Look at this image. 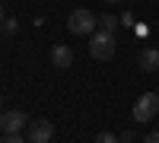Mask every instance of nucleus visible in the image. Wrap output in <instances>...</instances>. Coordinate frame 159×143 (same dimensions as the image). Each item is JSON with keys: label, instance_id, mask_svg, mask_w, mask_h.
<instances>
[{"label": "nucleus", "instance_id": "obj_1", "mask_svg": "<svg viewBox=\"0 0 159 143\" xmlns=\"http://www.w3.org/2000/svg\"><path fill=\"white\" fill-rule=\"evenodd\" d=\"M96 25H99V16L92 10H86V7L73 10L70 16H67V29L73 35H96Z\"/></svg>", "mask_w": 159, "mask_h": 143}, {"label": "nucleus", "instance_id": "obj_2", "mask_svg": "<svg viewBox=\"0 0 159 143\" xmlns=\"http://www.w3.org/2000/svg\"><path fill=\"white\" fill-rule=\"evenodd\" d=\"M115 32H96V35H89V54L96 57V60H111L115 57Z\"/></svg>", "mask_w": 159, "mask_h": 143}, {"label": "nucleus", "instance_id": "obj_3", "mask_svg": "<svg viewBox=\"0 0 159 143\" xmlns=\"http://www.w3.org/2000/svg\"><path fill=\"white\" fill-rule=\"evenodd\" d=\"M159 114V96L156 92H143L137 102H134V121L137 124H147Z\"/></svg>", "mask_w": 159, "mask_h": 143}, {"label": "nucleus", "instance_id": "obj_4", "mask_svg": "<svg viewBox=\"0 0 159 143\" xmlns=\"http://www.w3.org/2000/svg\"><path fill=\"white\" fill-rule=\"evenodd\" d=\"M25 127H29V118H25V111H0V131L7 134H22Z\"/></svg>", "mask_w": 159, "mask_h": 143}, {"label": "nucleus", "instance_id": "obj_5", "mask_svg": "<svg viewBox=\"0 0 159 143\" xmlns=\"http://www.w3.org/2000/svg\"><path fill=\"white\" fill-rule=\"evenodd\" d=\"M51 137H54V124L51 121H35L25 127V140L29 143H48Z\"/></svg>", "mask_w": 159, "mask_h": 143}, {"label": "nucleus", "instance_id": "obj_6", "mask_svg": "<svg viewBox=\"0 0 159 143\" xmlns=\"http://www.w3.org/2000/svg\"><path fill=\"white\" fill-rule=\"evenodd\" d=\"M140 70H147V73H159V48H140Z\"/></svg>", "mask_w": 159, "mask_h": 143}, {"label": "nucleus", "instance_id": "obj_7", "mask_svg": "<svg viewBox=\"0 0 159 143\" xmlns=\"http://www.w3.org/2000/svg\"><path fill=\"white\" fill-rule=\"evenodd\" d=\"M51 64H54L57 70H67L70 64H73V48H67V45H54V48H51Z\"/></svg>", "mask_w": 159, "mask_h": 143}, {"label": "nucleus", "instance_id": "obj_8", "mask_svg": "<svg viewBox=\"0 0 159 143\" xmlns=\"http://www.w3.org/2000/svg\"><path fill=\"white\" fill-rule=\"evenodd\" d=\"M121 22V19H115L111 13H105V16H99V25H102V32H115V25Z\"/></svg>", "mask_w": 159, "mask_h": 143}, {"label": "nucleus", "instance_id": "obj_9", "mask_svg": "<svg viewBox=\"0 0 159 143\" xmlns=\"http://www.w3.org/2000/svg\"><path fill=\"white\" fill-rule=\"evenodd\" d=\"M96 143H121V137H118V134H111V131H102V134L96 137Z\"/></svg>", "mask_w": 159, "mask_h": 143}, {"label": "nucleus", "instance_id": "obj_10", "mask_svg": "<svg viewBox=\"0 0 159 143\" xmlns=\"http://www.w3.org/2000/svg\"><path fill=\"white\" fill-rule=\"evenodd\" d=\"M0 29H3L7 35H16V29H19V22H16V16H13V19H3V22H0Z\"/></svg>", "mask_w": 159, "mask_h": 143}, {"label": "nucleus", "instance_id": "obj_11", "mask_svg": "<svg viewBox=\"0 0 159 143\" xmlns=\"http://www.w3.org/2000/svg\"><path fill=\"white\" fill-rule=\"evenodd\" d=\"M3 143H29V140H25L22 134H7V137H3Z\"/></svg>", "mask_w": 159, "mask_h": 143}, {"label": "nucleus", "instance_id": "obj_12", "mask_svg": "<svg viewBox=\"0 0 159 143\" xmlns=\"http://www.w3.org/2000/svg\"><path fill=\"white\" fill-rule=\"evenodd\" d=\"M121 25H134V13H121Z\"/></svg>", "mask_w": 159, "mask_h": 143}, {"label": "nucleus", "instance_id": "obj_13", "mask_svg": "<svg viewBox=\"0 0 159 143\" xmlns=\"http://www.w3.org/2000/svg\"><path fill=\"white\" fill-rule=\"evenodd\" d=\"M121 137V143H134V131H124V134H118Z\"/></svg>", "mask_w": 159, "mask_h": 143}, {"label": "nucleus", "instance_id": "obj_14", "mask_svg": "<svg viewBox=\"0 0 159 143\" xmlns=\"http://www.w3.org/2000/svg\"><path fill=\"white\" fill-rule=\"evenodd\" d=\"M143 143H159V131H150V134H147V140H143Z\"/></svg>", "mask_w": 159, "mask_h": 143}, {"label": "nucleus", "instance_id": "obj_15", "mask_svg": "<svg viewBox=\"0 0 159 143\" xmlns=\"http://www.w3.org/2000/svg\"><path fill=\"white\" fill-rule=\"evenodd\" d=\"M3 19H7V16H3V3H0V22H3Z\"/></svg>", "mask_w": 159, "mask_h": 143}, {"label": "nucleus", "instance_id": "obj_16", "mask_svg": "<svg viewBox=\"0 0 159 143\" xmlns=\"http://www.w3.org/2000/svg\"><path fill=\"white\" fill-rule=\"evenodd\" d=\"M105 3H121V0H105Z\"/></svg>", "mask_w": 159, "mask_h": 143}, {"label": "nucleus", "instance_id": "obj_17", "mask_svg": "<svg viewBox=\"0 0 159 143\" xmlns=\"http://www.w3.org/2000/svg\"><path fill=\"white\" fill-rule=\"evenodd\" d=\"M0 108H3V96H0Z\"/></svg>", "mask_w": 159, "mask_h": 143}, {"label": "nucleus", "instance_id": "obj_18", "mask_svg": "<svg viewBox=\"0 0 159 143\" xmlns=\"http://www.w3.org/2000/svg\"><path fill=\"white\" fill-rule=\"evenodd\" d=\"M0 143H3V131H0Z\"/></svg>", "mask_w": 159, "mask_h": 143}]
</instances>
